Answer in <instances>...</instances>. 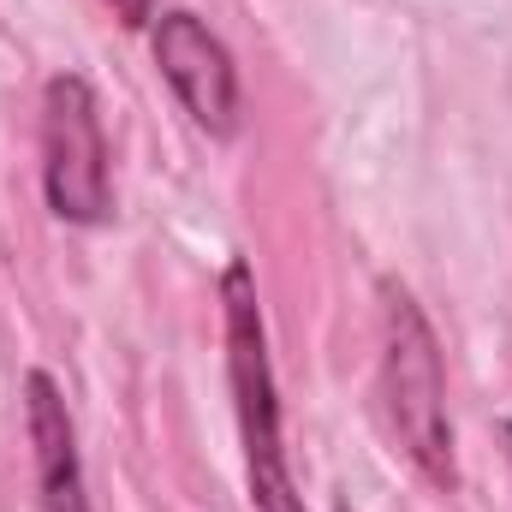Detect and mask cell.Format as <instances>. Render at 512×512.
I'll return each instance as SVG.
<instances>
[{"instance_id": "cell-1", "label": "cell", "mask_w": 512, "mask_h": 512, "mask_svg": "<svg viewBox=\"0 0 512 512\" xmlns=\"http://www.w3.org/2000/svg\"><path fill=\"white\" fill-rule=\"evenodd\" d=\"M382 405L387 429L399 435L405 459L453 489L459 465H453V423H447V376H441V346L429 316L417 310V298L387 280L382 286Z\"/></svg>"}, {"instance_id": "cell-2", "label": "cell", "mask_w": 512, "mask_h": 512, "mask_svg": "<svg viewBox=\"0 0 512 512\" xmlns=\"http://www.w3.org/2000/svg\"><path fill=\"white\" fill-rule=\"evenodd\" d=\"M221 298H227V376H233V405H239L251 495L262 512H304V495H298V483L286 471V447H280V399H274V370H268V328H262L256 280L245 262L227 268Z\"/></svg>"}, {"instance_id": "cell-3", "label": "cell", "mask_w": 512, "mask_h": 512, "mask_svg": "<svg viewBox=\"0 0 512 512\" xmlns=\"http://www.w3.org/2000/svg\"><path fill=\"white\" fill-rule=\"evenodd\" d=\"M42 191L48 209L72 227H102L114 215L108 131H102L96 90L78 72H60L42 90Z\"/></svg>"}, {"instance_id": "cell-4", "label": "cell", "mask_w": 512, "mask_h": 512, "mask_svg": "<svg viewBox=\"0 0 512 512\" xmlns=\"http://www.w3.org/2000/svg\"><path fill=\"white\" fill-rule=\"evenodd\" d=\"M155 66L185 102V114L209 137L239 131V66L227 42L197 18V12H161L155 18Z\"/></svg>"}, {"instance_id": "cell-5", "label": "cell", "mask_w": 512, "mask_h": 512, "mask_svg": "<svg viewBox=\"0 0 512 512\" xmlns=\"http://www.w3.org/2000/svg\"><path fill=\"white\" fill-rule=\"evenodd\" d=\"M24 423H30V447H36V483H42V507L48 512H96L84 489V459H78V429L66 411V393L54 387L48 370L24 376Z\"/></svg>"}, {"instance_id": "cell-6", "label": "cell", "mask_w": 512, "mask_h": 512, "mask_svg": "<svg viewBox=\"0 0 512 512\" xmlns=\"http://www.w3.org/2000/svg\"><path fill=\"white\" fill-rule=\"evenodd\" d=\"M108 6H114V18H120V24H131V30L155 18V0H108Z\"/></svg>"}, {"instance_id": "cell-7", "label": "cell", "mask_w": 512, "mask_h": 512, "mask_svg": "<svg viewBox=\"0 0 512 512\" xmlns=\"http://www.w3.org/2000/svg\"><path fill=\"white\" fill-rule=\"evenodd\" d=\"M501 441H507V465H512V417L501 423Z\"/></svg>"}]
</instances>
